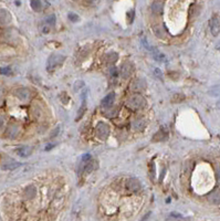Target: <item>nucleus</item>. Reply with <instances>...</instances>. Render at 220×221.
Returning <instances> with one entry per match:
<instances>
[{
	"label": "nucleus",
	"mask_w": 220,
	"mask_h": 221,
	"mask_svg": "<svg viewBox=\"0 0 220 221\" xmlns=\"http://www.w3.org/2000/svg\"><path fill=\"white\" fill-rule=\"evenodd\" d=\"M126 105L132 109H140L143 108V107H145L146 100L143 96H140V95H133V96H131L127 100Z\"/></svg>",
	"instance_id": "obj_1"
},
{
	"label": "nucleus",
	"mask_w": 220,
	"mask_h": 221,
	"mask_svg": "<svg viewBox=\"0 0 220 221\" xmlns=\"http://www.w3.org/2000/svg\"><path fill=\"white\" fill-rule=\"evenodd\" d=\"M64 61H66V56L61 55V54H52L48 60L46 69H48L49 72H52V71H54L56 68L62 65V63Z\"/></svg>",
	"instance_id": "obj_2"
},
{
	"label": "nucleus",
	"mask_w": 220,
	"mask_h": 221,
	"mask_svg": "<svg viewBox=\"0 0 220 221\" xmlns=\"http://www.w3.org/2000/svg\"><path fill=\"white\" fill-rule=\"evenodd\" d=\"M109 133H110L109 125L103 123V122H100L96 126V136L100 139H106L107 136H109Z\"/></svg>",
	"instance_id": "obj_3"
},
{
	"label": "nucleus",
	"mask_w": 220,
	"mask_h": 221,
	"mask_svg": "<svg viewBox=\"0 0 220 221\" xmlns=\"http://www.w3.org/2000/svg\"><path fill=\"white\" fill-rule=\"evenodd\" d=\"M210 31L213 36H217L220 33V18L216 15L210 20Z\"/></svg>",
	"instance_id": "obj_4"
},
{
	"label": "nucleus",
	"mask_w": 220,
	"mask_h": 221,
	"mask_svg": "<svg viewBox=\"0 0 220 221\" xmlns=\"http://www.w3.org/2000/svg\"><path fill=\"white\" fill-rule=\"evenodd\" d=\"M146 86H147V85H146L145 80H143V79H136V80L132 83L131 90L133 91V92H142V91L145 90Z\"/></svg>",
	"instance_id": "obj_5"
},
{
	"label": "nucleus",
	"mask_w": 220,
	"mask_h": 221,
	"mask_svg": "<svg viewBox=\"0 0 220 221\" xmlns=\"http://www.w3.org/2000/svg\"><path fill=\"white\" fill-rule=\"evenodd\" d=\"M134 71V65L131 63V62H126L122 65L121 68V75L122 78L124 79H128L132 75V73Z\"/></svg>",
	"instance_id": "obj_6"
},
{
	"label": "nucleus",
	"mask_w": 220,
	"mask_h": 221,
	"mask_svg": "<svg viewBox=\"0 0 220 221\" xmlns=\"http://www.w3.org/2000/svg\"><path fill=\"white\" fill-rule=\"evenodd\" d=\"M11 22V15L5 9H0V26H7Z\"/></svg>",
	"instance_id": "obj_7"
},
{
	"label": "nucleus",
	"mask_w": 220,
	"mask_h": 221,
	"mask_svg": "<svg viewBox=\"0 0 220 221\" xmlns=\"http://www.w3.org/2000/svg\"><path fill=\"white\" fill-rule=\"evenodd\" d=\"M208 200L213 204H220V188L215 189L208 195Z\"/></svg>",
	"instance_id": "obj_8"
},
{
	"label": "nucleus",
	"mask_w": 220,
	"mask_h": 221,
	"mask_svg": "<svg viewBox=\"0 0 220 221\" xmlns=\"http://www.w3.org/2000/svg\"><path fill=\"white\" fill-rule=\"evenodd\" d=\"M19 166H21V164L18 163V161H15L13 159H8L5 163L1 164V168L3 170H13L17 167H19Z\"/></svg>",
	"instance_id": "obj_9"
},
{
	"label": "nucleus",
	"mask_w": 220,
	"mask_h": 221,
	"mask_svg": "<svg viewBox=\"0 0 220 221\" xmlns=\"http://www.w3.org/2000/svg\"><path fill=\"white\" fill-rule=\"evenodd\" d=\"M19 133H20V127L19 125L17 124L10 125L7 129V136L9 137V138H16V137L19 135Z\"/></svg>",
	"instance_id": "obj_10"
},
{
	"label": "nucleus",
	"mask_w": 220,
	"mask_h": 221,
	"mask_svg": "<svg viewBox=\"0 0 220 221\" xmlns=\"http://www.w3.org/2000/svg\"><path fill=\"white\" fill-rule=\"evenodd\" d=\"M15 95L20 101H27L30 96V93L29 91H28V89L21 88V89H17V90L15 91Z\"/></svg>",
	"instance_id": "obj_11"
},
{
	"label": "nucleus",
	"mask_w": 220,
	"mask_h": 221,
	"mask_svg": "<svg viewBox=\"0 0 220 221\" xmlns=\"http://www.w3.org/2000/svg\"><path fill=\"white\" fill-rule=\"evenodd\" d=\"M114 100H115V94H114V93L107 94L106 96L103 98V101H102L101 103L102 107H103V108H109V107H111L114 103Z\"/></svg>",
	"instance_id": "obj_12"
},
{
	"label": "nucleus",
	"mask_w": 220,
	"mask_h": 221,
	"mask_svg": "<svg viewBox=\"0 0 220 221\" xmlns=\"http://www.w3.org/2000/svg\"><path fill=\"white\" fill-rule=\"evenodd\" d=\"M127 188L131 191H138L140 189V182L138 181L136 178H131V179H128L127 181Z\"/></svg>",
	"instance_id": "obj_13"
},
{
	"label": "nucleus",
	"mask_w": 220,
	"mask_h": 221,
	"mask_svg": "<svg viewBox=\"0 0 220 221\" xmlns=\"http://www.w3.org/2000/svg\"><path fill=\"white\" fill-rule=\"evenodd\" d=\"M153 30H154L155 36H157V38H160V39H164L167 34L166 29L164 28V26H160V24H156V26H154Z\"/></svg>",
	"instance_id": "obj_14"
},
{
	"label": "nucleus",
	"mask_w": 220,
	"mask_h": 221,
	"mask_svg": "<svg viewBox=\"0 0 220 221\" xmlns=\"http://www.w3.org/2000/svg\"><path fill=\"white\" fill-rule=\"evenodd\" d=\"M150 10L155 15H160L163 12V10H164V3L162 1H155L150 6Z\"/></svg>",
	"instance_id": "obj_15"
},
{
	"label": "nucleus",
	"mask_w": 220,
	"mask_h": 221,
	"mask_svg": "<svg viewBox=\"0 0 220 221\" xmlns=\"http://www.w3.org/2000/svg\"><path fill=\"white\" fill-rule=\"evenodd\" d=\"M86 93H87V91H84V93L82 94V105H81L80 109H79V112H77L76 121H79V119L83 116L85 109H86Z\"/></svg>",
	"instance_id": "obj_16"
},
{
	"label": "nucleus",
	"mask_w": 220,
	"mask_h": 221,
	"mask_svg": "<svg viewBox=\"0 0 220 221\" xmlns=\"http://www.w3.org/2000/svg\"><path fill=\"white\" fill-rule=\"evenodd\" d=\"M31 147H29V146H22L17 149V154L21 157H28L31 155Z\"/></svg>",
	"instance_id": "obj_17"
},
{
	"label": "nucleus",
	"mask_w": 220,
	"mask_h": 221,
	"mask_svg": "<svg viewBox=\"0 0 220 221\" xmlns=\"http://www.w3.org/2000/svg\"><path fill=\"white\" fill-rule=\"evenodd\" d=\"M36 195H37V189L34 186H29L24 190V197L27 198V199H32V198H34Z\"/></svg>",
	"instance_id": "obj_18"
},
{
	"label": "nucleus",
	"mask_w": 220,
	"mask_h": 221,
	"mask_svg": "<svg viewBox=\"0 0 220 221\" xmlns=\"http://www.w3.org/2000/svg\"><path fill=\"white\" fill-rule=\"evenodd\" d=\"M166 137H167V133L164 131V129H160V131H158L157 133L155 134V136L153 137V141L154 142H160V141L166 139Z\"/></svg>",
	"instance_id": "obj_19"
},
{
	"label": "nucleus",
	"mask_w": 220,
	"mask_h": 221,
	"mask_svg": "<svg viewBox=\"0 0 220 221\" xmlns=\"http://www.w3.org/2000/svg\"><path fill=\"white\" fill-rule=\"evenodd\" d=\"M119 59V54L115 53V52H111V53H107L106 55L104 56V61L107 62V63H113L116 60Z\"/></svg>",
	"instance_id": "obj_20"
},
{
	"label": "nucleus",
	"mask_w": 220,
	"mask_h": 221,
	"mask_svg": "<svg viewBox=\"0 0 220 221\" xmlns=\"http://www.w3.org/2000/svg\"><path fill=\"white\" fill-rule=\"evenodd\" d=\"M145 126V123L142 119H137V121L133 122V129L134 131H142Z\"/></svg>",
	"instance_id": "obj_21"
},
{
	"label": "nucleus",
	"mask_w": 220,
	"mask_h": 221,
	"mask_svg": "<svg viewBox=\"0 0 220 221\" xmlns=\"http://www.w3.org/2000/svg\"><path fill=\"white\" fill-rule=\"evenodd\" d=\"M30 5H31V8L34 11H40L42 9V3L40 0H31Z\"/></svg>",
	"instance_id": "obj_22"
},
{
	"label": "nucleus",
	"mask_w": 220,
	"mask_h": 221,
	"mask_svg": "<svg viewBox=\"0 0 220 221\" xmlns=\"http://www.w3.org/2000/svg\"><path fill=\"white\" fill-rule=\"evenodd\" d=\"M209 95L211 96H219L220 95V85H215L209 90Z\"/></svg>",
	"instance_id": "obj_23"
},
{
	"label": "nucleus",
	"mask_w": 220,
	"mask_h": 221,
	"mask_svg": "<svg viewBox=\"0 0 220 221\" xmlns=\"http://www.w3.org/2000/svg\"><path fill=\"white\" fill-rule=\"evenodd\" d=\"M105 109H107V112L105 113V115H107V117L116 116V114H117V112H119V108H117V106L113 107V108H112V106H111V107H109V108H105Z\"/></svg>",
	"instance_id": "obj_24"
},
{
	"label": "nucleus",
	"mask_w": 220,
	"mask_h": 221,
	"mask_svg": "<svg viewBox=\"0 0 220 221\" xmlns=\"http://www.w3.org/2000/svg\"><path fill=\"white\" fill-rule=\"evenodd\" d=\"M153 56H154L155 60L157 61H165V55L163 53H159V52L157 51V50H155V51H153Z\"/></svg>",
	"instance_id": "obj_25"
},
{
	"label": "nucleus",
	"mask_w": 220,
	"mask_h": 221,
	"mask_svg": "<svg viewBox=\"0 0 220 221\" xmlns=\"http://www.w3.org/2000/svg\"><path fill=\"white\" fill-rule=\"evenodd\" d=\"M6 123H7V119H6L5 115H0V133L5 129Z\"/></svg>",
	"instance_id": "obj_26"
},
{
	"label": "nucleus",
	"mask_w": 220,
	"mask_h": 221,
	"mask_svg": "<svg viewBox=\"0 0 220 221\" xmlns=\"http://www.w3.org/2000/svg\"><path fill=\"white\" fill-rule=\"evenodd\" d=\"M68 17H69V19H70V21H72V22L79 21V16L73 13V12H70V13L68 15Z\"/></svg>",
	"instance_id": "obj_27"
},
{
	"label": "nucleus",
	"mask_w": 220,
	"mask_h": 221,
	"mask_svg": "<svg viewBox=\"0 0 220 221\" xmlns=\"http://www.w3.org/2000/svg\"><path fill=\"white\" fill-rule=\"evenodd\" d=\"M0 73L3 75H10L11 74V69L10 68H0Z\"/></svg>",
	"instance_id": "obj_28"
},
{
	"label": "nucleus",
	"mask_w": 220,
	"mask_h": 221,
	"mask_svg": "<svg viewBox=\"0 0 220 221\" xmlns=\"http://www.w3.org/2000/svg\"><path fill=\"white\" fill-rule=\"evenodd\" d=\"M46 23H49V24H54L56 23V16L54 15L49 16V17L46 18Z\"/></svg>",
	"instance_id": "obj_29"
},
{
	"label": "nucleus",
	"mask_w": 220,
	"mask_h": 221,
	"mask_svg": "<svg viewBox=\"0 0 220 221\" xmlns=\"http://www.w3.org/2000/svg\"><path fill=\"white\" fill-rule=\"evenodd\" d=\"M83 85H84V83H83V81H77L76 83L74 84V91L76 92V91H79L81 88H82Z\"/></svg>",
	"instance_id": "obj_30"
},
{
	"label": "nucleus",
	"mask_w": 220,
	"mask_h": 221,
	"mask_svg": "<svg viewBox=\"0 0 220 221\" xmlns=\"http://www.w3.org/2000/svg\"><path fill=\"white\" fill-rule=\"evenodd\" d=\"M216 175H217V180L220 184V164L217 166V169H216Z\"/></svg>",
	"instance_id": "obj_31"
},
{
	"label": "nucleus",
	"mask_w": 220,
	"mask_h": 221,
	"mask_svg": "<svg viewBox=\"0 0 220 221\" xmlns=\"http://www.w3.org/2000/svg\"><path fill=\"white\" fill-rule=\"evenodd\" d=\"M134 15H135V13H134V10H131V11H130V12H128V13H127V16H128V19H130V23H131V22L133 21Z\"/></svg>",
	"instance_id": "obj_32"
},
{
	"label": "nucleus",
	"mask_w": 220,
	"mask_h": 221,
	"mask_svg": "<svg viewBox=\"0 0 220 221\" xmlns=\"http://www.w3.org/2000/svg\"><path fill=\"white\" fill-rule=\"evenodd\" d=\"M155 74L158 76V78H163V74H162V71L159 70V69H155Z\"/></svg>",
	"instance_id": "obj_33"
},
{
	"label": "nucleus",
	"mask_w": 220,
	"mask_h": 221,
	"mask_svg": "<svg viewBox=\"0 0 220 221\" xmlns=\"http://www.w3.org/2000/svg\"><path fill=\"white\" fill-rule=\"evenodd\" d=\"M86 1L87 5H93V3H95L96 1H99V0H85Z\"/></svg>",
	"instance_id": "obj_34"
},
{
	"label": "nucleus",
	"mask_w": 220,
	"mask_h": 221,
	"mask_svg": "<svg viewBox=\"0 0 220 221\" xmlns=\"http://www.w3.org/2000/svg\"><path fill=\"white\" fill-rule=\"evenodd\" d=\"M217 107L218 108H220V98H219V101L217 102Z\"/></svg>",
	"instance_id": "obj_35"
},
{
	"label": "nucleus",
	"mask_w": 220,
	"mask_h": 221,
	"mask_svg": "<svg viewBox=\"0 0 220 221\" xmlns=\"http://www.w3.org/2000/svg\"><path fill=\"white\" fill-rule=\"evenodd\" d=\"M1 95H2V91H1V88H0V100H1Z\"/></svg>",
	"instance_id": "obj_36"
}]
</instances>
